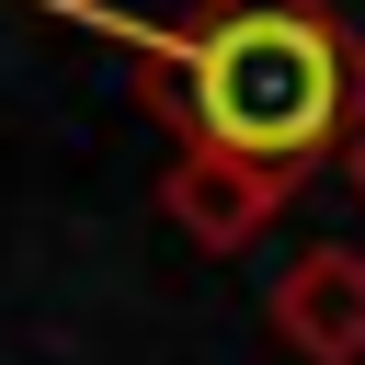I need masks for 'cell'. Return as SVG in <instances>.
Here are the masks:
<instances>
[{
  "label": "cell",
  "mask_w": 365,
  "mask_h": 365,
  "mask_svg": "<svg viewBox=\"0 0 365 365\" xmlns=\"http://www.w3.org/2000/svg\"><path fill=\"white\" fill-rule=\"evenodd\" d=\"M114 46H137V91L194 148L262 160L274 182H308L365 125V34L319 0H205L182 23L114 11V0H46Z\"/></svg>",
  "instance_id": "6da1fadb"
},
{
  "label": "cell",
  "mask_w": 365,
  "mask_h": 365,
  "mask_svg": "<svg viewBox=\"0 0 365 365\" xmlns=\"http://www.w3.org/2000/svg\"><path fill=\"white\" fill-rule=\"evenodd\" d=\"M285 194L297 182H274L262 160H228V148H171V171H160V217L194 240V251H240V240H262L274 217H285Z\"/></svg>",
  "instance_id": "7a4b0ae2"
},
{
  "label": "cell",
  "mask_w": 365,
  "mask_h": 365,
  "mask_svg": "<svg viewBox=\"0 0 365 365\" xmlns=\"http://www.w3.org/2000/svg\"><path fill=\"white\" fill-rule=\"evenodd\" d=\"M274 342L297 365H365V251L319 240L274 274Z\"/></svg>",
  "instance_id": "3957f363"
},
{
  "label": "cell",
  "mask_w": 365,
  "mask_h": 365,
  "mask_svg": "<svg viewBox=\"0 0 365 365\" xmlns=\"http://www.w3.org/2000/svg\"><path fill=\"white\" fill-rule=\"evenodd\" d=\"M342 182H354V205H365V125H354V148H342Z\"/></svg>",
  "instance_id": "277c9868"
}]
</instances>
